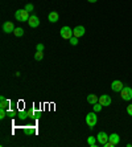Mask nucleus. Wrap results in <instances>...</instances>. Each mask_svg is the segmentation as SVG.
<instances>
[{
  "mask_svg": "<svg viewBox=\"0 0 132 147\" xmlns=\"http://www.w3.org/2000/svg\"><path fill=\"white\" fill-rule=\"evenodd\" d=\"M15 17H16L17 21H21V23H28V20H29L31 15H29V12H28L25 8H24V9L16 11V12H15Z\"/></svg>",
  "mask_w": 132,
  "mask_h": 147,
  "instance_id": "1",
  "label": "nucleus"
},
{
  "mask_svg": "<svg viewBox=\"0 0 132 147\" xmlns=\"http://www.w3.org/2000/svg\"><path fill=\"white\" fill-rule=\"evenodd\" d=\"M96 122H98V117H96V113H95V111L88 113L87 115H86V123H87V126L90 127V129H94Z\"/></svg>",
  "mask_w": 132,
  "mask_h": 147,
  "instance_id": "2",
  "label": "nucleus"
},
{
  "mask_svg": "<svg viewBox=\"0 0 132 147\" xmlns=\"http://www.w3.org/2000/svg\"><path fill=\"white\" fill-rule=\"evenodd\" d=\"M120 97L123 101H131L132 99V88L129 86H124L123 90L120 92Z\"/></svg>",
  "mask_w": 132,
  "mask_h": 147,
  "instance_id": "3",
  "label": "nucleus"
},
{
  "mask_svg": "<svg viewBox=\"0 0 132 147\" xmlns=\"http://www.w3.org/2000/svg\"><path fill=\"white\" fill-rule=\"evenodd\" d=\"M60 33H61V37L65 38V40H70V38L74 36L70 27H62L61 31H60Z\"/></svg>",
  "mask_w": 132,
  "mask_h": 147,
  "instance_id": "4",
  "label": "nucleus"
},
{
  "mask_svg": "<svg viewBox=\"0 0 132 147\" xmlns=\"http://www.w3.org/2000/svg\"><path fill=\"white\" fill-rule=\"evenodd\" d=\"M96 140H98L99 144L105 146V144L109 142V135H107V133H105V131H101V133H98V135H96Z\"/></svg>",
  "mask_w": 132,
  "mask_h": 147,
  "instance_id": "5",
  "label": "nucleus"
},
{
  "mask_svg": "<svg viewBox=\"0 0 132 147\" xmlns=\"http://www.w3.org/2000/svg\"><path fill=\"white\" fill-rule=\"evenodd\" d=\"M123 88H124V85H123L122 81H119V80H115V81H112L111 89L114 90L115 93H120V92L123 90Z\"/></svg>",
  "mask_w": 132,
  "mask_h": 147,
  "instance_id": "6",
  "label": "nucleus"
},
{
  "mask_svg": "<svg viewBox=\"0 0 132 147\" xmlns=\"http://www.w3.org/2000/svg\"><path fill=\"white\" fill-rule=\"evenodd\" d=\"M112 102V99L110 96H107V94H103V96L99 97V103H101L102 106L105 107V106H110Z\"/></svg>",
  "mask_w": 132,
  "mask_h": 147,
  "instance_id": "7",
  "label": "nucleus"
},
{
  "mask_svg": "<svg viewBox=\"0 0 132 147\" xmlns=\"http://www.w3.org/2000/svg\"><path fill=\"white\" fill-rule=\"evenodd\" d=\"M28 24H29L31 28H37L38 25H40V19H38L36 15H31L29 20H28Z\"/></svg>",
  "mask_w": 132,
  "mask_h": 147,
  "instance_id": "8",
  "label": "nucleus"
},
{
  "mask_svg": "<svg viewBox=\"0 0 132 147\" xmlns=\"http://www.w3.org/2000/svg\"><path fill=\"white\" fill-rule=\"evenodd\" d=\"M85 32H86V29H85V27H82V25H77V27L73 29V34L78 38L82 37V36L85 34Z\"/></svg>",
  "mask_w": 132,
  "mask_h": 147,
  "instance_id": "9",
  "label": "nucleus"
},
{
  "mask_svg": "<svg viewBox=\"0 0 132 147\" xmlns=\"http://www.w3.org/2000/svg\"><path fill=\"white\" fill-rule=\"evenodd\" d=\"M3 31L5 32V33H13L15 31V25L12 21H5L3 24Z\"/></svg>",
  "mask_w": 132,
  "mask_h": 147,
  "instance_id": "10",
  "label": "nucleus"
},
{
  "mask_svg": "<svg viewBox=\"0 0 132 147\" xmlns=\"http://www.w3.org/2000/svg\"><path fill=\"white\" fill-rule=\"evenodd\" d=\"M109 140L114 146H116V144H119V142H120V137H119V134L114 133V134H111V135H109Z\"/></svg>",
  "mask_w": 132,
  "mask_h": 147,
  "instance_id": "11",
  "label": "nucleus"
},
{
  "mask_svg": "<svg viewBox=\"0 0 132 147\" xmlns=\"http://www.w3.org/2000/svg\"><path fill=\"white\" fill-rule=\"evenodd\" d=\"M58 19H60V15H58V12H56V11L50 12L49 16H48V20L50 21V23H57Z\"/></svg>",
  "mask_w": 132,
  "mask_h": 147,
  "instance_id": "12",
  "label": "nucleus"
},
{
  "mask_svg": "<svg viewBox=\"0 0 132 147\" xmlns=\"http://www.w3.org/2000/svg\"><path fill=\"white\" fill-rule=\"evenodd\" d=\"M87 102L90 105H95L96 102H99V97H96L95 94H88L87 96Z\"/></svg>",
  "mask_w": 132,
  "mask_h": 147,
  "instance_id": "13",
  "label": "nucleus"
},
{
  "mask_svg": "<svg viewBox=\"0 0 132 147\" xmlns=\"http://www.w3.org/2000/svg\"><path fill=\"white\" fill-rule=\"evenodd\" d=\"M0 101H1V103H0V107H1V109H7L8 105H9V101H8V99L5 98L4 96L0 97Z\"/></svg>",
  "mask_w": 132,
  "mask_h": 147,
  "instance_id": "14",
  "label": "nucleus"
},
{
  "mask_svg": "<svg viewBox=\"0 0 132 147\" xmlns=\"http://www.w3.org/2000/svg\"><path fill=\"white\" fill-rule=\"evenodd\" d=\"M95 140H96V137H88L87 138V144L90 147H95Z\"/></svg>",
  "mask_w": 132,
  "mask_h": 147,
  "instance_id": "15",
  "label": "nucleus"
},
{
  "mask_svg": "<svg viewBox=\"0 0 132 147\" xmlns=\"http://www.w3.org/2000/svg\"><path fill=\"white\" fill-rule=\"evenodd\" d=\"M13 33H15V36H17V37H21L24 34V29L23 28H15Z\"/></svg>",
  "mask_w": 132,
  "mask_h": 147,
  "instance_id": "16",
  "label": "nucleus"
},
{
  "mask_svg": "<svg viewBox=\"0 0 132 147\" xmlns=\"http://www.w3.org/2000/svg\"><path fill=\"white\" fill-rule=\"evenodd\" d=\"M42 58H44V53H42V52L37 51L36 53H34V60H36V61H41Z\"/></svg>",
  "mask_w": 132,
  "mask_h": 147,
  "instance_id": "17",
  "label": "nucleus"
},
{
  "mask_svg": "<svg viewBox=\"0 0 132 147\" xmlns=\"http://www.w3.org/2000/svg\"><path fill=\"white\" fill-rule=\"evenodd\" d=\"M102 109H103V106H102V105H101L99 102H96L95 105H92V110H94L95 113H99V111H101Z\"/></svg>",
  "mask_w": 132,
  "mask_h": 147,
  "instance_id": "18",
  "label": "nucleus"
},
{
  "mask_svg": "<svg viewBox=\"0 0 132 147\" xmlns=\"http://www.w3.org/2000/svg\"><path fill=\"white\" fill-rule=\"evenodd\" d=\"M5 115H7L5 109H1V107H0V119H4V118H5Z\"/></svg>",
  "mask_w": 132,
  "mask_h": 147,
  "instance_id": "19",
  "label": "nucleus"
},
{
  "mask_svg": "<svg viewBox=\"0 0 132 147\" xmlns=\"http://www.w3.org/2000/svg\"><path fill=\"white\" fill-rule=\"evenodd\" d=\"M69 41H70V44H71V45H77V44H78V37L73 36V37H71Z\"/></svg>",
  "mask_w": 132,
  "mask_h": 147,
  "instance_id": "20",
  "label": "nucleus"
},
{
  "mask_svg": "<svg viewBox=\"0 0 132 147\" xmlns=\"http://www.w3.org/2000/svg\"><path fill=\"white\" fill-rule=\"evenodd\" d=\"M36 49H37L38 52H44V49H45L44 44H41V42H40V44H37V45H36Z\"/></svg>",
  "mask_w": 132,
  "mask_h": 147,
  "instance_id": "21",
  "label": "nucleus"
},
{
  "mask_svg": "<svg viewBox=\"0 0 132 147\" xmlns=\"http://www.w3.org/2000/svg\"><path fill=\"white\" fill-rule=\"evenodd\" d=\"M25 9L28 11V12H32L33 11V4H31V3H28L27 5H25Z\"/></svg>",
  "mask_w": 132,
  "mask_h": 147,
  "instance_id": "22",
  "label": "nucleus"
},
{
  "mask_svg": "<svg viewBox=\"0 0 132 147\" xmlns=\"http://www.w3.org/2000/svg\"><path fill=\"white\" fill-rule=\"evenodd\" d=\"M127 113H128V115H129V117H132V103L127 106Z\"/></svg>",
  "mask_w": 132,
  "mask_h": 147,
  "instance_id": "23",
  "label": "nucleus"
},
{
  "mask_svg": "<svg viewBox=\"0 0 132 147\" xmlns=\"http://www.w3.org/2000/svg\"><path fill=\"white\" fill-rule=\"evenodd\" d=\"M87 1H90V3H96L98 0H87Z\"/></svg>",
  "mask_w": 132,
  "mask_h": 147,
  "instance_id": "24",
  "label": "nucleus"
}]
</instances>
